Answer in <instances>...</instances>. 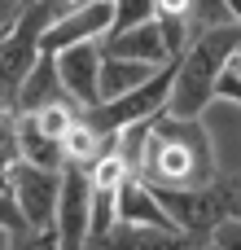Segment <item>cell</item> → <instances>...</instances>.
<instances>
[{"label": "cell", "instance_id": "obj_15", "mask_svg": "<svg viewBox=\"0 0 241 250\" xmlns=\"http://www.w3.org/2000/svg\"><path fill=\"white\" fill-rule=\"evenodd\" d=\"M158 70L154 66H141V62H123V57H105L101 53V101L110 97H123L132 88H141L145 79H154Z\"/></svg>", "mask_w": 241, "mask_h": 250}, {"label": "cell", "instance_id": "obj_23", "mask_svg": "<svg viewBox=\"0 0 241 250\" xmlns=\"http://www.w3.org/2000/svg\"><path fill=\"white\" fill-rule=\"evenodd\" d=\"M22 13V0H0V31H9Z\"/></svg>", "mask_w": 241, "mask_h": 250}, {"label": "cell", "instance_id": "obj_25", "mask_svg": "<svg viewBox=\"0 0 241 250\" xmlns=\"http://www.w3.org/2000/svg\"><path fill=\"white\" fill-rule=\"evenodd\" d=\"M228 180H233V193H237V202H241V171H237V176H228Z\"/></svg>", "mask_w": 241, "mask_h": 250}, {"label": "cell", "instance_id": "obj_12", "mask_svg": "<svg viewBox=\"0 0 241 250\" xmlns=\"http://www.w3.org/2000/svg\"><path fill=\"white\" fill-rule=\"evenodd\" d=\"M53 101H66V92H61V79H57V62L40 53V62L31 66V75H26L22 88H18L13 114H35V110H44V105H53Z\"/></svg>", "mask_w": 241, "mask_h": 250}, {"label": "cell", "instance_id": "obj_7", "mask_svg": "<svg viewBox=\"0 0 241 250\" xmlns=\"http://www.w3.org/2000/svg\"><path fill=\"white\" fill-rule=\"evenodd\" d=\"M53 62H57L61 92H66V101H70L79 114H88L92 105H101V40H97V44L61 48Z\"/></svg>", "mask_w": 241, "mask_h": 250}, {"label": "cell", "instance_id": "obj_10", "mask_svg": "<svg viewBox=\"0 0 241 250\" xmlns=\"http://www.w3.org/2000/svg\"><path fill=\"white\" fill-rule=\"evenodd\" d=\"M114 224H145V229H176L158 202V193L141 180V176H127L114 193Z\"/></svg>", "mask_w": 241, "mask_h": 250}, {"label": "cell", "instance_id": "obj_18", "mask_svg": "<svg viewBox=\"0 0 241 250\" xmlns=\"http://www.w3.org/2000/svg\"><path fill=\"white\" fill-rule=\"evenodd\" d=\"M18 163H22V154H18V114L0 110V176H9Z\"/></svg>", "mask_w": 241, "mask_h": 250}, {"label": "cell", "instance_id": "obj_19", "mask_svg": "<svg viewBox=\"0 0 241 250\" xmlns=\"http://www.w3.org/2000/svg\"><path fill=\"white\" fill-rule=\"evenodd\" d=\"M9 250H61L53 229H22L9 237Z\"/></svg>", "mask_w": 241, "mask_h": 250}, {"label": "cell", "instance_id": "obj_11", "mask_svg": "<svg viewBox=\"0 0 241 250\" xmlns=\"http://www.w3.org/2000/svg\"><path fill=\"white\" fill-rule=\"evenodd\" d=\"M97 242L105 250H198V242L184 237L180 229H145V224H114Z\"/></svg>", "mask_w": 241, "mask_h": 250}, {"label": "cell", "instance_id": "obj_4", "mask_svg": "<svg viewBox=\"0 0 241 250\" xmlns=\"http://www.w3.org/2000/svg\"><path fill=\"white\" fill-rule=\"evenodd\" d=\"M171 83H176V62H167V66H162L154 79H145L141 88H132V92H123V97H110V101L92 105L83 119H88V127H97L101 136H119V132H127V127H136V123H149V119L167 114Z\"/></svg>", "mask_w": 241, "mask_h": 250}, {"label": "cell", "instance_id": "obj_2", "mask_svg": "<svg viewBox=\"0 0 241 250\" xmlns=\"http://www.w3.org/2000/svg\"><path fill=\"white\" fill-rule=\"evenodd\" d=\"M241 53V26H206L189 35V48L176 57V83H171V101L167 114L176 119H202L206 105L215 101V83L228 70V62Z\"/></svg>", "mask_w": 241, "mask_h": 250}, {"label": "cell", "instance_id": "obj_27", "mask_svg": "<svg viewBox=\"0 0 241 250\" xmlns=\"http://www.w3.org/2000/svg\"><path fill=\"white\" fill-rule=\"evenodd\" d=\"M233 70H237V75H241V53H237V57H233Z\"/></svg>", "mask_w": 241, "mask_h": 250}, {"label": "cell", "instance_id": "obj_24", "mask_svg": "<svg viewBox=\"0 0 241 250\" xmlns=\"http://www.w3.org/2000/svg\"><path fill=\"white\" fill-rule=\"evenodd\" d=\"M224 4H228V18L241 26V0H224Z\"/></svg>", "mask_w": 241, "mask_h": 250}, {"label": "cell", "instance_id": "obj_5", "mask_svg": "<svg viewBox=\"0 0 241 250\" xmlns=\"http://www.w3.org/2000/svg\"><path fill=\"white\" fill-rule=\"evenodd\" d=\"M110 22H114V0H79V4H70V9L40 35V53H44V57H57L61 48L97 44V40L110 35Z\"/></svg>", "mask_w": 241, "mask_h": 250}, {"label": "cell", "instance_id": "obj_8", "mask_svg": "<svg viewBox=\"0 0 241 250\" xmlns=\"http://www.w3.org/2000/svg\"><path fill=\"white\" fill-rule=\"evenodd\" d=\"M13 198H18V215L26 229H53L57 215V189H61V171H44L31 163H18L9 171Z\"/></svg>", "mask_w": 241, "mask_h": 250}, {"label": "cell", "instance_id": "obj_28", "mask_svg": "<svg viewBox=\"0 0 241 250\" xmlns=\"http://www.w3.org/2000/svg\"><path fill=\"white\" fill-rule=\"evenodd\" d=\"M198 250H211V242H206V246H198Z\"/></svg>", "mask_w": 241, "mask_h": 250}, {"label": "cell", "instance_id": "obj_1", "mask_svg": "<svg viewBox=\"0 0 241 250\" xmlns=\"http://www.w3.org/2000/svg\"><path fill=\"white\" fill-rule=\"evenodd\" d=\"M132 176H141L149 189H202L220 180L224 171H220V158L202 119L158 114L145 127V145H141Z\"/></svg>", "mask_w": 241, "mask_h": 250}, {"label": "cell", "instance_id": "obj_17", "mask_svg": "<svg viewBox=\"0 0 241 250\" xmlns=\"http://www.w3.org/2000/svg\"><path fill=\"white\" fill-rule=\"evenodd\" d=\"M158 18V0H114V22H110V35L114 31H132L141 22H154Z\"/></svg>", "mask_w": 241, "mask_h": 250}, {"label": "cell", "instance_id": "obj_13", "mask_svg": "<svg viewBox=\"0 0 241 250\" xmlns=\"http://www.w3.org/2000/svg\"><path fill=\"white\" fill-rule=\"evenodd\" d=\"M18 154H22V163L44 167V171H61L66 167L61 141H53L48 132H40V123L31 114H18Z\"/></svg>", "mask_w": 241, "mask_h": 250}, {"label": "cell", "instance_id": "obj_26", "mask_svg": "<svg viewBox=\"0 0 241 250\" xmlns=\"http://www.w3.org/2000/svg\"><path fill=\"white\" fill-rule=\"evenodd\" d=\"M9 237H13V233H4V229H0V250H9Z\"/></svg>", "mask_w": 241, "mask_h": 250}, {"label": "cell", "instance_id": "obj_3", "mask_svg": "<svg viewBox=\"0 0 241 250\" xmlns=\"http://www.w3.org/2000/svg\"><path fill=\"white\" fill-rule=\"evenodd\" d=\"M154 193H158L167 220H171L184 237H193L198 246H206L211 233H215L224 220L241 215V202H237V193H233V180H228V176H220V180H211V185H202V189H154Z\"/></svg>", "mask_w": 241, "mask_h": 250}, {"label": "cell", "instance_id": "obj_20", "mask_svg": "<svg viewBox=\"0 0 241 250\" xmlns=\"http://www.w3.org/2000/svg\"><path fill=\"white\" fill-rule=\"evenodd\" d=\"M0 229H4V233H22V229H26L22 215H18V198H13L9 176H0Z\"/></svg>", "mask_w": 241, "mask_h": 250}, {"label": "cell", "instance_id": "obj_6", "mask_svg": "<svg viewBox=\"0 0 241 250\" xmlns=\"http://www.w3.org/2000/svg\"><path fill=\"white\" fill-rule=\"evenodd\" d=\"M88 220H92V185L83 167H61V189H57V215L53 233L61 250L88 246Z\"/></svg>", "mask_w": 241, "mask_h": 250}, {"label": "cell", "instance_id": "obj_21", "mask_svg": "<svg viewBox=\"0 0 241 250\" xmlns=\"http://www.w3.org/2000/svg\"><path fill=\"white\" fill-rule=\"evenodd\" d=\"M211 250H241V215L224 220V224L211 233Z\"/></svg>", "mask_w": 241, "mask_h": 250}, {"label": "cell", "instance_id": "obj_9", "mask_svg": "<svg viewBox=\"0 0 241 250\" xmlns=\"http://www.w3.org/2000/svg\"><path fill=\"white\" fill-rule=\"evenodd\" d=\"M101 53H105V57H123V62H141V66H154V70H162L167 62H176V57L167 53L162 31H158V18H154V22H141V26H132V31L105 35V40H101Z\"/></svg>", "mask_w": 241, "mask_h": 250}, {"label": "cell", "instance_id": "obj_14", "mask_svg": "<svg viewBox=\"0 0 241 250\" xmlns=\"http://www.w3.org/2000/svg\"><path fill=\"white\" fill-rule=\"evenodd\" d=\"M119 145V136H101L97 127H88V119L79 114V123L61 136V154H66V167H92L101 154H110Z\"/></svg>", "mask_w": 241, "mask_h": 250}, {"label": "cell", "instance_id": "obj_22", "mask_svg": "<svg viewBox=\"0 0 241 250\" xmlns=\"http://www.w3.org/2000/svg\"><path fill=\"white\" fill-rule=\"evenodd\" d=\"M189 4L193 0H158V13L162 18H189Z\"/></svg>", "mask_w": 241, "mask_h": 250}, {"label": "cell", "instance_id": "obj_16", "mask_svg": "<svg viewBox=\"0 0 241 250\" xmlns=\"http://www.w3.org/2000/svg\"><path fill=\"white\" fill-rule=\"evenodd\" d=\"M35 123H40V132H48L53 141H61L75 123H79V110L70 105V101H53V105H44V110H35L31 114Z\"/></svg>", "mask_w": 241, "mask_h": 250}, {"label": "cell", "instance_id": "obj_29", "mask_svg": "<svg viewBox=\"0 0 241 250\" xmlns=\"http://www.w3.org/2000/svg\"><path fill=\"white\" fill-rule=\"evenodd\" d=\"M0 40H4V31H0Z\"/></svg>", "mask_w": 241, "mask_h": 250}]
</instances>
